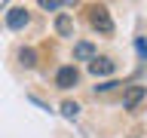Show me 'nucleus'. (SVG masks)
Here are the masks:
<instances>
[{
    "instance_id": "obj_1",
    "label": "nucleus",
    "mask_w": 147,
    "mask_h": 138,
    "mask_svg": "<svg viewBox=\"0 0 147 138\" xmlns=\"http://www.w3.org/2000/svg\"><path fill=\"white\" fill-rule=\"evenodd\" d=\"M89 22L98 34H113V18H110V9L107 6H92L89 9Z\"/></svg>"
},
{
    "instance_id": "obj_2",
    "label": "nucleus",
    "mask_w": 147,
    "mask_h": 138,
    "mask_svg": "<svg viewBox=\"0 0 147 138\" xmlns=\"http://www.w3.org/2000/svg\"><path fill=\"white\" fill-rule=\"evenodd\" d=\"M80 83V71L74 68V64H61L58 71H55V86L58 89H74Z\"/></svg>"
},
{
    "instance_id": "obj_3",
    "label": "nucleus",
    "mask_w": 147,
    "mask_h": 138,
    "mask_svg": "<svg viewBox=\"0 0 147 138\" xmlns=\"http://www.w3.org/2000/svg\"><path fill=\"white\" fill-rule=\"evenodd\" d=\"M147 98V86H126L123 89V110H135Z\"/></svg>"
},
{
    "instance_id": "obj_4",
    "label": "nucleus",
    "mask_w": 147,
    "mask_h": 138,
    "mask_svg": "<svg viewBox=\"0 0 147 138\" xmlns=\"http://www.w3.org/2000/svg\"><path fill=\"white\" fill-rule=\"evenodd\" d=\"M28 22H31V12L25 6H12L6 12V28L9 31H22V28H28Z\"/></svg>"
},
{
    "instance_id": "obj_5",
    "label": "nucleus",
    "mask_w": 147,
    "mask_h": 138,
    "mask_svg": "<svg viewBox=\"0 0 147 138\" xmlns=\"http://www.w3.org/2000/svg\"><path fill=\"white\" fill-rule=\"evenodd\" d=\"M113 71H117V64L110 62L107 55H98V58L89 64V74H92V77H110Z\"/></svg>"
},
{
    "instance_id": "obj_6",
    "label": "nucleus",
    "mask_w": 147,
    "mask_h": 138,
    "mask_svg": "<svg viewBox=\"0 0 147 138\" xmlns=\"http://www.w3.org/2000/svg\"><path fill=\"white\" fill-rule=\"evenodd\" d=\"M74 58L92 64L95 58H98V52H95V46H92V43H77V46H74Z\"/></svg>"
},
{
    "instance_id": "obj_7",
    "label": "nucleus",
    "mask_w": 147,
    "mask_h": 138,
    "mask_svg": "<svg viewBox=\"0 0 147 138\" xmlns=\"http://www.w3.org/2000/svg\"><path fill=\"white\" fill-rule=\"evenodd\" d=\"M55 31L61 37H74V22H71V16H58L55 18Z\"/></svg>"
},
{
    "instance_id": "obj_8",
    "label": "nucleus",
    "mask_w": 147,
    "mask_h": 138,
    "mask_svg": "<svg viewBox=\"0 0 147 138\" xmlns=\"http://www.w3.org/2000/svg\"><path fill=\"white\" fill-rule=\"evenodd\" d=\"M18 62H22V68H34L37 64V52L31 49V46H25V49L18 52Z\"/></svg>"
},
{
    "instance_id": "obj_9",
    "label": "nucleus",
    "mask_w": 147,
    "mask_h": 138,
    "mask_svg": "<svg viewBox=\"0 0 147 138\" xmlns=\"http://www.w3.org/2000/svg\"><path fill=\"white\" fill-rule=\"evenodd\" d=\"M61 117L64 120H77L80 117V104H77V101H64L61 104Z\"/></svg>"
},
{
    "instance_id": "obj_10",
    "label": "nucleus",
    "mask_w": 147,
    "mask_h": 138,
    "mask_svg": "<svg viewBox=\"0 0 147 138\" xmlns=\"http://www.w3.org/2000/svg\"><path fill=\"white\" fill-rule=\"evenodd\" d=\"M119 83L117 80H104V83H98V86H95V92H101V95H104V92H110V89H117Z\"/></svg>"
},
{
    "instance_id": "obj_11",
    "label": "nucleus",
    "mask_w": 147,
    "mask_h": 138,
    "mask_svg": "<svg viewBox=\"0 0 147 138\" xmlns=\"http://www.w3.org/2000/svg\"><path fill=\"white\" fill-rule=\"evenodd\" d=\"M135 49H138V55L147 62V40H144V37H138V40H135Z\"/></svg>"
},
{
    "instance_id": "obj_12",
    "label": "nucleus",
    "mask_w": 147,
    "mask_h": 138,
    "mask_svg": "<svg viewBox=\"0 0 147 138\" xmlns=\"http://www.w3.org/2000/svg\"><path fill=\"white\" fill-rule=\"evenodd\" d=\"M40 6L43 9H61V6H67V3H61V0H40Z\"/></svg>"
}]
</instances>
